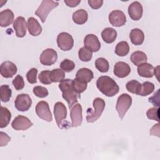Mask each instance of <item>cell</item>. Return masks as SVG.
<instances>
[{
    "label": "cell",
    "instance_id": "cell-1",
    "mask_svg": "<svg viewBox=\"0 0 160 160\" xmlns=\"http://www.w3.org/2000/svg\"><path fill=\"white\" fill-rule=\"evenodd\" d=\"M72 82V79H64L59 84V88L62 93V98L67 101L69 108L77 103L78 99L81 98L80 94L76 92L73 89Z\"/></svg>",
    "mask_w": 160,
    "mask_h": 160
},
{
    "label": "cell",
    "instance_id": "cell-2",
    "mask_svg": "<svg viewBox=\"0 0 160 160\" xmlns=\"http://www.w3.org/2000/svg\"><path fill=\"white\" fill-rule=\"evenodd\" d=\"M96 86L103 94L108 97L114 96L119 90V88L115 81L107 76L99 77L96 81Z\"/></svg>",
    "mask_w": 160,
    "mask_h": 160
},
{
    "label": "cell",
    "instance_id": "cell-3",
    "mask_svg": "<svg viewBox=\"0 0 160 160\" xmlns=\"http://www.w3.org/2000/svg\"><path fill=\"white\" fill-rule=\"evenodd\" d=\"M92 105L94 111L91 108H89L87 110L86 119L88 122H94L100 118L105 108V101L102 98H97L94 99Z\"/></svg>",
    "mask_w": 160,
    "mask_h": 160
},
{
    "label": "cell",
    "instance_id": "cell-4",
    "mask_svg": "<svg viewBox=\"0 0 160 160\" xmlns=\"http://www.w3.org/2000/svg\"><path fill=\"white\" fill-rule=\"evenodd\" d=\"M59 2L51 0H43L39 8L35 11V14L38 16L44 23L49 14V13L55 8L58 7Z\"/></svg>",
    "mask_w": 160,
    "mask_h": 160
},
{
    "label": "cell",
    "instance_id": "cell-5",
    "mask_svg": "<svg viewBox=\"0 0 160 160\" xmlns=\"http://www.w3.org/2000/svg\"><path fill=\"white\" fill-rule=\"evenodd\" d=\"M132 104V98L128 94L124 93L120 95L117 100L116 109L121 119H123L126 112Z\"/></svg>",
    "mask_w": 160,
    "mask_h": 160
},
{
    "label": "cell",
    "instance_id": "cell-6",
    "mask_svg": "<svg viewBox=\"0 0 160 160\" xmlns=\"http://www.w3.org/2000/svg\"><path fill=\"white\" fill-rule=\"evenodd\" d=\"M54 114L58 127L61 129L65 128L64 121L67 116V109L62 102H57L54 104Z\"/></svg>",
    "mask_w": 160,
    "mask_h": 160
},
{
    "label": "cell",
    "instance_id": "cell-7",
    "mask_svg": "<svg viewBox=\"0 0 160 160\" xmlns=\"http://www.w3.org/2000/svg\"><path fill=\"white\" fill-rule=\"evenodd\" d=\"M57 44L61 50L69 51L73 47L74 40L70 34L62 32L59 33L57 37Z\"/></svg>",
    "mask_w": 160,
    "mask_h": 160
},
{
    "label": "cell",
    "instance_id": "cell-8",
    "mask_svg": "<svg viewBox=\"0 0 160 160\" xmlns=\"http://www.w3.org/2000/svg\"><path fill=\"white\" fill-rule=\"evenodd\" d=\"M36 112L39 118L44 121L51 122L52 120V116L49 104L46 101H41L37 104L36 106Z\"/></svg>",
    "mask_w": 160,
    "mask_h": 160
},
{
    "label": "cell",
    "instance_id": "cell-9",
    "mask_svg": "<svg viewBox=\"0 0 160 160\" xmlns=\"http://www.w3.org/2000/svg\"><path fill=\"white\" fill-rule=\"evenodd\" d=\"M32 104V100L28 94H20L17 96L15 101V108L19 111H28Z\"/></svg>",
    "mask_w": 160,
    "mask_h": 160
},
{
    "label": "cell",
    "instance_id": "cell-10",
    "mask_svg": "<svg viewBox=\"0 0 160 160\" xmlns=\"http://www.w3.org/2000/svg\"><path fill=\"white\" fill-rule=\"evenodd\" d=\"M70 117L71 119V126L76 128L81 126L82 121V107L80 104H75L71 108Z\"/></svg>",
    "mask_w": 160,
    "mask_h": 160
},
{
    "label": "cell",
    "instance_id": "cell-11",
    "mask_svg": "<svg viewBox=\"0 0 160 160\" xmlns=\"http://www.w3.org/2000/svg\"><path fill=\"white\" fill-rule=\"evenodd\" d=\"M58 59L57 52L52 48H48L44 50L40 55V62L44 66L52 65Z\"/></svg>",
    "mask_w": 160,
    "mask_h": 160
},
{
    "label": "cell",
    "instance_id": "cell-12",
    "mask_svg": "<svg viewBox=\"0 0 160 160\" xmlns=\"http://www.w3.org/2000/svg\"><path fill=\"white\" fill-rule=\"evenodd\" d=\"M12 128L16 131H24L32 126V122L26 116L19 115L14 118L11 123Z\"/></svg>",
    "mask_w": 160,
    "mask_h": 160
},
{
    "label": "cell",
    "instance_id": "cell-13",
    "mask_svg": "<svg viewBox=\"0 0 160 160\" xmlns=\"http://www.w3.org/2000/svg\"><path fill=\"white\" fill-rule=\"evenodd\" d=\"M109 21L113 26L121 27L126 24V18L122 11L120 10H114L109 14Z\"/></svg>",
    "mask_w": 160,
    "mask_h": 160
},
{
    "label": "cell",
    "instance_id": "cell-14",
    "mask_svg": "<svg viewBox=\"0 0 160 160\" xmlns=\"http://www.w3.org/2000/svg\"><path fill=\"white\" fill-rule=\"evenodd\" d=\"M17 66L11 61H4L0 66L1 75L5 78H11L17 72Z\"/></svg>",
    "mask_w": 160,
    "mask_h": 160
},
{
    "label": "cell",
    "instance_id": "cell-15",
    "mask_svg": "<svg viewBox=\"0 0 160 160\" xmlns=\"http://www.w3.org/2000/svg\"><path fill=\"white\" fill-rule=\"evenodd\" d=\"M84 47L92 52H97L101 48V43L98 38L92 34H88L84 39Z\"/></svg>",
    "mask_w": 160,
    "mask_h": 160
},
{
    "label": "cell",
    "instance_id": "cell-16",
    "mask_svg": "<svg viewBox=\"0 0 160 160\" xmlns=\"http://www.w3.org/2000/svg\"><path fill=\"white\" fill-rule=\"evenodd\" d=\"M128 11L130 18L133 20L138 21L142 17L143 9L139 2L134 1L129 6Z\"/></svg>",
    "mask_w": 160,
    "mask_h": 160
},
{
    "label": "cell",
    "instance_id": "cell-17",
    "mask_svg": "<svg viewBox=\"0 0 160 160\" xmlns=\"http://www.w3.org/2000/svg\"><path fill=\"white\" fill-rule=\"evenodd\" d=\"M27 24L22 16L18 17L13 22V28L16 31V35L18 38H23L26 34Z\"/></svg>",
    "mask_w": 160,
    "mask_h": 160
},
{
    "label": "cell",
    "instance_id": "cell-18",
    "mask_svg": "<svg viewBox=\"0 0 160 160\" xmlns=\"http://www.w3.org/2000/svg\"><path fill=\"white\" fill-rule=\"evenodd\" d=\"M131 72V68L128 64L119 61L114 66V74L118 78H123L129 75Z\"/></svg>",
    "mask_w": 160,
    "mask_h": 160
},
{
    "label": "cell",
    "instance_id": "cell-19",
    "mask_svg": "<svg viewBox=\"0 0 160 160\" xmlns=\"http://www.w3.org/2000/svg\"><path fill=\"white\" fill-rule=\"evenodd\" d=\"M27 28L29 34L33 36H38L42 32L41 25L37 19L33 17L28 18L27 21Z\"/></svg>",
    "mask_w": 160,
    "mask_h": 160
},
{
    "label": "cell",
    "instance_id": "cell-20",
    "mask_svg": "<svg viewBox=\"0 0 160 160\" xmlns=\"http://www.w3.org/2000/svg\"><path fill=\"white\" fill-rule=\"evenodd\" d=\"M155 68L149 63L144 62L138 66V73L143 78H152L154 75Z\"/></svg>",
    "mask_w": 160,
    "mask_h": 160
},
{
    "label": "cell",
    "instance_id": "cell-21",
    "mask_svg": "<svg viewBox=\"0 0 160 160\" xmlns=\"http://www.w3.org/2000/svg\"><path fill=\"white\" fill-rule=\"evenodd\" d=\"M14 15L13 12L7 9L0 12V26L1 27H7L12 23Z\"/></svg>",
    "mask_w": 160,
    "mask_h": 160
},
{
    "label": "cell",
    "instance_id": "cell-22",
    "mask_svg": "<svg viewBox=\"0 0 160 160\" xmlns=\"http://www.w3.org/2000/svg\"><path fill=\"white\" fill-rule=\"evenodd\" d=\"M129 37L131 42L134 45H141L144 40V32L138 28L132 29L130 32Z\"/></svg>",
    "mask_w": 160,
    "mask_h": 160
},
{
    "label": "cell",
    "instance_id": "cell-23",
    "mask_svg": "<svg viewBox=\"0 0 160 160\" xmlns=\"http://www.w3.org/2000/svg\"><path fill=\"white\" fill-rule=\"evenodd\" d=\"M94 74L91 70L88 68H83L79 69L76 74V78L86 83L89 82L93 78Z\"/></svg>",
    "mask_w": 160,
    "mask_h": 160
},
{
    "label": "cell",
    "instance_id": "cell-24",
    "mask_svg": "<svg viewBox=\"0 0 160 160\" xmlns=\"http://www.w3.org/2000/svg\"><path fill=\"white\" fill-rule=\"evenodd\" d=\"M101 37L105 42L111 44L116 40L117 37V32L112 28H106L102 31Z\"/></svg>",
    "mask_w": 160,
    "mask_h": 160
},
{
    "label": "cell",
    "instance_id": "cell-25",
    "mask_svg": "<svg viewBox=\"0 0 160 160\" xmlns=\"http://www.w3.org/2000/svg\"><path fill=\"white\" fill-rule=\"evenodd\" d=\"M11 118V112L7 108L1 106L0 110V128L6 127L10 122Z\"/></svg>",
    "mask_w": 160,
    "mask_h": 160
},
{
    "label": "cell",
    "instance_id": "cell-26",
    "mask_svg": "<svg viewBox=\"0 0 160 160\" xmlns=\"http://www.w3.org/2000/svg\"><path fill=\"white\" fill-rule=\"evenodd\" d=\"M88 18V14L84 9H81L75 11L72 14L73 21L78 24H84Z\"/></svg>",
    "mask_w": 160,
    "mask_h": 160
},
{
    "label": "cell",
    "instance_id": "cell-27",
    "mask_svg": "<svg viewBox=\"0 0 160 160\" xmlns=\"http://www.w3.org/2000/svg\"><path fill=\"white\" fill-rule=\"evenodd\" d=\"M148 58L146 54L142 51H135L131 56V61L136 66H139L141 64L146 62Z\"/></svg>",
    "mask_w": 160,
    "mask_h": 160
},
{
    "label": "cell",
    "instance_id": "cell-28",
    "mask_svg": "<svg viewBox=\"0 0 160 160\" xmlns=\"http://www.w3.org/2000/svg\"><path fill=\"white\" fill-rule=\"evenodd\" d=\"M129 51V46L126 41H121L117 44L115 53L119 56H125Z\"/></svg>",
    "mask_w": 160,
    "mask_h": 160
},
{
    "label": "cell",
    "instance_id": "cell-29",
    "mask_svg": "<svg viewBox=\"0 0 160 160\" xmlns=\"http://www.w3.org/2000/svg\"><path fill=\"white\" fill-rule=\"evenodd\" d=\"M65 78V72L61 69H54L50 72V78L52 82H58Z\"/></svg>",
    "mask_w": 160,
    "mask_h": 160
},
{
    "label": "cell",
    "instance_id": "cell-30",
    "mask_svg": "<svg viewBox=\"0 0 160 160\" xmlns=\"http://www.w3.org/2000/svg\"><path fill=\"white\" fill-rule=\"evenodd\" d=\"M12 95V91L8 85L4 84L0 87V97L2 102H8Z\"/></svg>",
    "mask_w": 160,
    "mask_h": 160
},
{
    "label": "cell",
    "instance_id": "cell-31",
    "mask_svg": "<svg viewBox=\"0 0 160 160\" xmlns=\"http://www.w3.org/2000/svg\"><path fill=\"white\" fill-rule=\"evenodd\" d=\"M126 88L129 92L132 94H136L139 95V93L140 92L141 88V84L138 81L133 79L127 82L126 85Z\"/></svg>",
    "mask_w": 160,
    "mask_h": 160
},
{
    "label": "cell",
    "instance_id": "cell-32",
    "mask_svg": "<svg viewBox=\"0 0 160 160\" xmlns=\"http://www.w3.org/2000/svg\"><path fill=\"white\" fill-rule=\"evenodd\" d=\"M95 66L99 71L101 72H106L109 70V64L105 58H99L96 60Z\"/></svg>",
    "mask_w": 160,
    "mask_h": 160
},
{
    "label": "cell",
    "instance_id": "cell-33",
    "mask_svg": "<svg viewBox=\"0 0 160 160\" xmlns=\"http://www.w3.org/2000/svg\"><path fill=\"white\" fill-rule=\"evenodd\" d=\"M87 84L86 82L81 81L77 78H75L72 80V86L73 89L78 94H81L87 88Z\"/></svg>",
    "mask_w": 160,
    "mask_h": 160
},
{
    "label": "cell",
    "instance_id": "cell-34",
    "mask_svg": "<svg viewBox=\"0 0 160 160\" xmlns=\"http://www.w3.org/2000/svg\"><path fill=\"white\" fill-rule=\"evenodd\" d=\"M154 90V85L151 82H144L141 84V88L140 92L139 93V96H146L151 94Z\"/></svg>",
    "mask_w": 160,
    "mask_h": 160
},
{
    "label": "cell",
    "instance_id": "cell-35",
    "mask_svg": "<svg viewBox=\"0 0 160 160\" xmlns=\"http://www.w3.org/2000/svg\"><path fill=\"white\" fill-rule=\"evenodd\" d=\"M79 58L83 62L89 61L92 57V52L87 49L85 47H82L79 49L78 51Z\"/></svg>",
    "mask_w": 160,
    "mask_h": 160
},
{
    "label": "cell",
    "instance_id": "cell-36",
    "mask_svg": "<svg viewBox=\"0 0 160 160\" xmlns=\"http://www.w3.org/2000/svg\"><path fill=\"white\" fill-rule=\"evenodd\" d=\"M60 68L65 72H70L75 68L74 62L69 59H64L60 64Z\"/></svg>",
    "mask_w": 160,
    "mask_h": 160
},
{
    "label": "cell",
    "instance_id": "cell-37",
    "mask_svg": "<svg viewBox=\"0 0 160 160\" xmlns=\"http://www.w3.org/2000/svg\"><path fill=\"white\" fill-rule=\"evenodd\" d=\"M50 71H42L40 72L38 78L41 83L48 85L52 82L50 78Z\"/></svg>",
    "mask_w": 160,
    "mask_h": 160
},
{
    "label": "cell",
    "instance_id": "cell-38",
    "mask_svg": "<svg viewBox=\"0 0 160 160\" xmlns=\"http://www.w3.org/2000/svg\"><path fill=\"white\" fill-rule=\"evenodd\" d=\"M33 93L38 98H43L46 97L49 92L48 89L43 87V86H35L33 88Z\"/></svg>",
    "mask_w": 160,
    "mask_h": 160
},
{
    "label": "cell",
    "instance_id": "cell-39",
    "mask_svg": "<svg viewBox=\"0 0 160 160\" xmlns=\"http://www.w3.org/2000/svg\"><path fill=\"white\" fill-rule=\"evenodd\" d=\"M159 108H152L149 109L147 111L146 115L148 119H152V120H155L157 121H159Z\"/></svg>",
    "mask_w": 160,
    "mask_h": 160
},
{
    "label": "cell",
    "instance_id": "cell-40",
    "mask_svg": "<svg viewBox=\"0 0 160 160\" xmlns=\"http://www.w3.org/2000/svg\"><path fill=\"white\" fill-rule=\"evenodd\" d=\"M37 74L38 69L36 68L31 69L26 74V78L28 82L31 84H34L37 82Z\"/></svg>",
    "mask_w": 160,
    "mask_h": 160
},
{
    "label": "cell",
    "instance_id": "cell-41",
    "mask_svg": "<svg viewBox=\"0 0 160 160\" xmlns=\"http://www.w3.org/2000/svg\"><path fill=\"white\" fill-rule=\"evenodd\" d=\"M12 83L14 88L18 91L21 90L24 87V81L23 78L20 75L16 76L15 78L12 80Z\"/></svg>",
    "mask_w": 160,
    "mask_h": 160
},
{
    "label": "cell",
    "instance_id": "cell-42",
    "mask_svg": "<svg viewBox=\"0 0 160 160\" xmlns=\"http://www.w3.org/2000/svg\"><path fill=\"white\" fill-rule=\"evenodd\" d=\"M159 90L158 89L151 98H149V101L151 102L155 107L159 108Z\"/></svg>",
    "mask_w": 160,
    "mask_h": 160
},
{
    "label": "cell",
    "instance_id": "cell-43",
    "mask_svg": "<svg viewBox=\"0 0 160 160\" xmlns=\"http://www.w3.org/2000/svg\"><path fill=\"white\" fill-rule=\"evenodd\" d=\"M0 146H6L9 141H11V138L6 134L2 131L0 132Z\"/></svg>",
    "mask_w": 160,
    "mask_h": 160
},
{
    "label": "cell",
    "instance_id": "cell-44",
    "mask_svg": "<svg viewBox=\"0 0 160 160\" xmlns=\"http://www.w3.org/2000/svg\"><path fill=\"white\" fill-rule=\"evenodd\" d=\"M88 2L89 5L94 9L100 8L103 4V1L102 0H89Z\"/></svg>",
    "mask_w": 160,
    "mask_h": 160
},
{
    "label": "cell",
    "instance_id": "cell-45",
    "mask_svg": "<svg viewBox=\"0 0 160 160\" xmlns=\"http://www.w3.org/2000/svg\"><path fill=\"white\" fill-rule=\"evenodd\" d=\"M65 2V4L71 8H74L77 6L80 2H81V0H64V1Z\"/></svg>",
    "mask_w": 160,
    "mask_h": 160
},
{
    "label": "cell",
    "instance_id": "cell-46",
    "mask_svg": "<svg viewBox=\"0 0 160 160\" xmlns=\"http://www.w3.org/2000/svg\"><path fill=\"white\" fill-rule=\"evenodd\" d=\"M156 131L158 132H159V123H158L156 124H154L153 126V127L150 130V134L152 136H156Z\"/></svg>",
    "mask_w": 160,
    "mask_h": 160
}]
</instances>
